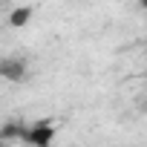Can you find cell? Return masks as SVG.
Masks as SVG:
<instances>
[{"mask_svg": "<svg viewBox=\"0 0 147 147\" xmlns=\"http://www.w3.org/2000/svg\"><path fill=\"white\" fill-rule=\"evenodd\" d=\"M52 138H55V127L46 124V121H38V124L26 127V133H23V141L29 147H49Z\"/></svg>", "mask_w": 147, "mask_h": 147, "instance_id": "1", "label": "cell"}, {"mask_svg": "<svg viewBox=\"0 0 147 147\" xmlns=\"http://www.w3.org/2000/svg\"><path fill=\"white\" fill-rule=\"evenodd\" d=\"M26 72H29L26 58H15V55H9V58H3V63H0V75H3L6 81H15V84H20V81L26 78Z\"/></svg>", "mask_w": 147, "mask_h": 147, "instance_id": "2", "label": "cell"}, {"mask_svg": "<svg viewBox=\"0 0 147 147\" xmlns=\"http://www.w3.org/2000/svg\"><path fill=\"white\" fill-rule=\"evenodd\" d=\"M29 18H32V6H20L9 15V26H26Z\"/></svg>", "mask_w": 147, "mask_h": 147, "instance_id": "3", "label": "cell"}, {"mask_svg": "<svg viewBox=\"0 0 147 147\" xmlns=\"http://www.w3.org/2000/svg\"><path fill=\"white\" fill-rule=\"evenodd\" d=\"M138 3H141V6H144V9H147V0H138Z\"/></svg>", "mask_w": 147, "mask_h": 147, "instance_id": "4", "label": "cell"}]
</instances>
